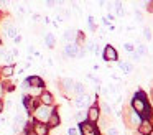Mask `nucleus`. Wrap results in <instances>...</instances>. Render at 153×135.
<instances>
[{
  "instance_id": "obj_1",
  "label": "nucleus",
  "mask_w": 153,
  "mask_h": 135,
  "mask_svg": "<svg viewBox=\"0 0 153 135\" xmlns=\"http://www.w3.org/2000/svg\"><path fill=\"white\" fill-rule=\"evenodd\" d=\"M51 114H53V110H51L48 105H38L36 109H35V120L36 122H43V124H48V120H50Z\"/></svg>"
},
{
  "instance_id": "obj_2",
  "label": "nucleus",
  "mask_w": 153,
  "mask_h": 135,
  "mask_svg": "<svg viewBox=\"0 0 153 135\" xmlns=\"http://www.w3.org/2000/svg\"><path fill=\"white\" fill-rule=\"evenodd\" d=\"M81 132H82V135H99V132L94 127L92 122H82L81 124Z\"/></svg>"
},
{
  "instance_id": "obj_3",
  "label": "nucleus",
  "mask_w": 153,
  "mask_h": 135,
  "mask_svg": "<svg viewBox=\"0 0 153 135\" xmlns=\"http://www.w3.org/2000/svg\"><path fill=\"white\" fill-rule=\"evenodd\" d=\"M132 105H133V110H135L137 114H143V112L146 110L145 99H138V97H135V99L132 101Z\"/></svg>"
},
{
  "instance_id": "obj_4",
  "label": "nucleus",
  "mask_w": 153,
  "mask_h": 135,
  "mask_svg": "<svg viewBox=\"0 0 153 135\" xmlns=\"http://www.w3.org/2000/svg\"><path fill=\"white\" fill-rule=\"evenodd\" d=\"M104 59L105 61H115L117 59V51L112 45H107L105 46V51H104Z\"/></svg>"
},
{
  "instance_id": "obj_5",
  "label": "nucleus",
  "mask_w": 153,
  "mask_h": 135,
  "mask_svg": "<svg viewBox=\"0 0 153 135\" xmlns=\"http://www.w3.org/2000/svg\"><path fill=\"white\" fill-rule=\"evenodd\" d=\"M33 132L36 135H46L48 134V125L43 124V122H33Z\"/></svg>"
},
{
  "instance_id": "obj_6",
  "label": "nucleus",
  "mask_w": 153,
  "mask_h": 135,
  "mask_svg": "<svg viewBox=\"0 0 153 135\" xmlns=\"http://www.w3.org/2000/svg\"><path fill=\"white\" fill-rule=\"evenodd\" d=\"M23 105H25V109H27L28 112H33L35 109L38 107V105H36V101H35V97H31V95H25Z\"/></svg>"
},
{
  "instance_id": "obj_7",
  "label": "nucleus",
  "mask_w": 153,
  "mask_h": 135,
  "mask_svg": "<svg viewBox=\"0 0 153 135\" xmlns=\"http://www.w3.org/2000/svg\"><path fill=\"white\" fill-rule=\"evenodd\" d=\"M27 82L31 86V87H35V89H41V87H45L43 79L38 78V76H31V78H28V79H27Z\"/></svg>"
},
{
  "instance_id": "obj_8",
  "label": "nucleus",
  "mask_w": 153,
  "mask_h": 135,
  "mask_svg": "<svg viewBox=\"0 0 153 135\" xmlns=\"http://www.w3.org/2000/svg\"><path fill=\"white\" fill-rule=\"evenodd\" d=\"M59 122H61V119H59V114H58L56 110H53V114H51V117H50V120H48V128H54V127H58L59 125Z\"/></svg>"
},
{
  "instance_id": "obj_9",
  "label": "nucleus",
  "mask_w": 153,
  "mask_h": 135,
  "mask_svg": "<svg viewBox=\"0 0 153 135\" xmlns=\"http://www.w3.org/2000/svg\"><path fill=\"white\" fill-rule=\"evenodd\" d=\"M64 53H66V56H71V58H74V56H79V48H77V45H73V43H69V45L64 48Z\"/></svg>"
},
{
  "instance_id": "obj_10",
  "label": "nucleus",
  "mask_w": 153,
  "mask_h": 135,
  "mask_svg": "<svg viewBox=\"0 0 153 135\" xmlns=\"http://www.w3.org/2000/svg\"><path fill=\"white\" fill-rule=\"evenodd\" d=\"M87 119H89V122H97L99 120V109H97V105H92V107L89 109V112H87Z\"/></svg>"
},
{
  "instance_id": "obj_11",
  "label": "nucleus",
  "mask_w": 153,
  "mask_h": 135,
  "mask_svg": "<svg viewBox=\"0 0 153 135\" xmlns=\"http://www.w3.org/2000/svg\"><path fill=\"white\" fill-rule=\"evenodd\" d=\"M40 101H41V104H43V105H48V107H50V105L53 104V95H51L50 92L45 91L43 94L40 95Z\"/></svg>"
},
{
  "instance_id": "obj_12",
  "label": "nucleus",
  "mask_w": 153,
  "mask_h": 135,
  "mask_svg": "<svg viewBox=\"0 0 153 135\" xmlns=\"http://www.w3.org/2000/svg\"><path fill=\"white\" fill-rule=\"evenodd\" d=\"M13 71H15L13 64H7V66H4V68L0 69V74L4 76V78H10V76L13 74Z\"/></svg>"
},
{
  "instance_id": "obj_13",
  "label": "nucleus",
  "mask_w": 153,
  "mask_h": 135,
  "mask_svg": "<svg viewBox=\"0 0 153 135\" xmlns=\"http://www.w3.org/2000/svg\"><path fill=\"white\" fill-rule=\"evenodd\" d=\"M152 124H150L148 120H143L142 122V125H140V134H143V135H148V134H152Z\"/></svg>"
},
{
  "instance_id": "obj_14",
  "label": "nucleus",
  "mask_w": 153,
  "mask_h": 135,
  "mask_svg": "<svg viewBox=\"0 0 153 135\" xmlns=\"http://www.w3.org/2000/svg\"><path fill=\"white\" fill-rule=\"evenodd\" d=\"M87 102H89V97H87V95H77L76 97V107L82 109L87 105Z\"/></svg>"
},
{
  "instance_id": "obj_15",
  "label": "nucleus",
  "mask_w": 153,
  "mask_h": 135,
  "mask_svg": "<svg viewBox=\"0 0 153 135\" xmlns=\"http://www.w3.org/2000/svg\"><path fill=\"white\" fill-rule=\"evenodd\" d=\"M61 82H63L64 89H68V91H69V89H74V86H76V84H74L73 79H63Z\"/></svg>"
},
{
  "instance_id": "obj_16",
  "label": "nucleus",
  "mask_w": 153,
  "mask_h": 135,
  "mask_svg": "<svg viewBox=\"0 0 153 135\" xmlns=\"http://www.w3.org/2000/svg\"><path fill=\"white\" fill-rule=\"evenodd\" d=\"M7 35L10 36V38H17V28L12 26V25H8L7 26Z\"/></svg>"
},
{
  "instance_id": "obj_17",
  "label": "nucleus",
  "mask_w": 153,
  "mask_h": 135,
  "mask_svg": "<svg viewBox=\"0 0 153 135\" xmlns=\"http://www.w3.org/2000/svg\"><path fill=\"white\" fill-rule=\"evenodd\" d=\"M45 41H46L48 48H53V46H54V36L51 35V33H48V35H46V38H45Z\"/></svg>"
},
{
  "instance_id": "obj_18",
  "label": "nucleus",
  "mask_w": 153,
  "mask_h": 135,
  "mask_svg": "<svg viewBox=\"0 0 153 135\" xmlns=\"http://www.w3.org/2000/svg\"><path fill=\"white\" fill-rule=\"evenodd\" d=\"M64 38H66L68 41H73V40L76 38V33H74V30H66V33H64Z\"/></svg>"
},
{
  "instance_id": "obj_19",
  "label": "nucleus",
  "mask_w": 153,
  "mask_h": 135,
  "mask_svg": "<svg viewBox=\"0 0 153 135\" xmlns=\"http://www.w3.org/2000/svg\"><path fill=\"white\" fill-rule=\"evenodd\" d=\"M74 91L77 92V95H84V84H81V82H77V84L74 86Z\"/></svg>"
},
{
  "instance_id": "obj_20",
  "label": "nucleus",
  "mask_w": 153,
  "mask_h": 135,
  "mask_svg": "<svg viewBox=\"0 0 153 135\" xmlns=\"http://www.w3.org/2000/svg\"><path fill=\"white\" fill-rule=\"evenodd\" d=\"M120 68H122L125 72H130V71H132V66H130L128 63H120Z\"/></svg>"
},
{
  "instance_id": "obj_21",
  "label": "nucleus",
  "mask_w": 153,
  "mask_h": 135,
  "mask_svg": "<svg viewBox=\"0 0 153 135\" xmlns=\"http://www.w3.org/2000/svg\"><path fill=\"white\" fill-rule=\"evenodd\" d=\"M4 59H5L7 63H12V61H13V56H12V54H5Z\"/></svg>"
},
{
  "instance_id": "obj_22",
  "label": "nucleus",
  "mask_w": 153,
  "mask_h": 135,
  "mask_svg": "<svg viewBox=\"0 0 153 135\" xmlns=\"http://www.w3.org/2000/svg\"><path fill=\"white\" fill-rule=\"evenodd\" d=\"M102 109H104V112H105L107 115L110 114V109H109V105H107V104H102Z\"/></svg>"
},
{
  "instance_id": "obj_23",
  "label": "nucleus",
  "mask_w": 153,
  "mask_h": 135,
  "mask_svg": "<svg viewBox=\"0 0 153 135\" xmlns=\"http://www.w3.org/2000/svg\"><path fill=\"white\" fill-rule=\"evenodd\" d=\"M123 48H125V51H132V49H133V46L130 45V43H125V46H123Z\"/></svg>"
},
{
  "instance_id": "obj_24",
  "label": "nucleus",
  "mask_w": 153,
  "mask_h": 135,
  "mask_svg": "<svg viewBox=\"0 0 153 135\" xmlns=\"http://www.w3.org/2000/svg\"><path fill=\"white\" fill-rule=\"evenodd\" d=\"M145 51H146V49H145V46H143V45H140V46H138V54H143Z\"/></svg>"
},
{
  "instance_id": "obj_25",
  "label": "nucleus",
  "mask_w": 153,
  "mask_h": 135,
  "mask_svg": "<svg viewBox=\"0 0 153 135\" xmlns=\"http://www.w3.org/2000/svg\"><path fill=\"white\" fill-rule=\"evenodd\" d=\"M84 117H86V115H84V112H79V114L76 115V119H77V120H82Z\"/></svg>"
},
{
  "instance_id": "obj_26",
  "label": "nucleus",
  "mask_w": 153,
  "mask_h": 135,
  "mask_svg": "<svg viewBox=\"0 0 153 135\" xmlns=\"http://www.w3.org/2000/svg\"><path fill=\"white\" fill-rule=\"evenodd\" d=\"M145 38H146V40H150V38H152V35H150V30H148V28L145 30Z\"/></svg>"
},
{
  "instance_id": "obj_27",
  "label": "nucleus",
  "mask_w": 153,
  "mask_h": 135,
  "mask_svg": "<svg viewBox=\"0 0 153 135\" xmlns=\"http://www.w3.org/2000/svg\"><path fill=\"white\" fill-rule=\"evenodd\" d=\"M109 135H119V134H117L115 128H109Z\"/></svg>"
},
{
  "instance_id": "obj_28",
  "label": "nucleus",
  "mask_w": 153,
  "mask_h": 135,
  "mask_svg": "<svg viewBox=\"0 0 153 135\" xmlns=\"http://www.w3.org/2000/svg\"><path fill=\"white\" fill-rule=\"evenodd\" d=\"M77 132H76V128H69V135H76Z\"/></svg>"
},
{
  "instance_id": "obj_29",
  "label": "nucleus",
  "mask_w": 153,
  "mask_h": 135,
  "mask_svg": "<svg viewBox=\"0 0 153 135\" xmlns=\"http://www.w3.org/2000/svg\"><path fill=\"white\" fill-rule=\"evenodd\" d=\"M2 110H4V101L0 99V114H2Z\"/></svg>"
},
{
  "instance_id": "obj_30",
  "label": "nucleus",
  "mask_w": 153,
  "mask_h": 135,
  "mask_svg": "<svg viewBox=\"0 0 153 135\" xmlns=\"http://www.w3.org/2000/svg\"><path fill=\"white\" fill-rule=\"evenodd\" d=\"M150 7H152V8H150V10H153V3H150Z\"/></svg>"
}]
</instances>
